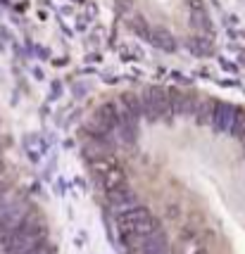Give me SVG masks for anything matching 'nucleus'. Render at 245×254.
Instances as JSON below:
<instances>
[{
  "label": "nucleus",
  "instance_id": "f257e3e1",
  "mask_svg": "<svg viewBox=\"0 0 245 254\" xmlns=\"http://www.w3.org/2000/svg\"><path fill=\"white\" fill-rule=\"evenodd\" d=\"M114 226H117V231H119L122 245L129 243V240H134V238H138V235H145V233L155 231V228H162L160 219H157L155 214H150V209L143 207L141 202L124 211H117V214H114Z\"/></svg>",
  "mask_w": 245,
  "mask_h": 254
},
{
  "label": "nucleus",
  "instance_id": "f03ea898",
  "mask_svg": "<svg viewBox=\"0 0 245 254\" xmlns=\"http://www.w3.org/2000/svg\"><path fill=\"white\" fill-rule=\"evenodd\" d=\"M236 114H238V107H236V105L224 102V100H214V102H210V122L207 124H210L217 133H229Z\"/></svg>",
  "mask_w": 245,
  "mask_h": 254
},
{
  "label": "nucleus",
  "instance_id": "7ed1b4c3",
  "mask_svg": "<svg viewBox=\"0 0 245 254\" xmlns=\"http://www.w3.org/2000/svg\"><path fill=\"white\" fill-rule=\"evenodd\" d=\"M107 202H110L112 211L117 214V211H124V209H129V207H134V204H138V195H136L134 190L126 188V183H124L117 190L107 192Z\"/></svg>",
  "mask_w": 245,
  "mask_h": 254
},
{
  "label": "nucleus",
  "instance_id": "20e7f679",
  "mask_svg": "<svg viewBox=\"0 0 245 254\" xmlns=\"http://www.w3.org/2000/svg\"><path fill=\"white\" fill-rule=\"evenodd\" d=\"M5 240H7V231H5V228H0V247L5 245Z\"/></svg>",
  "mask_w": 245,
  "mask_h": 254
}]
</instances>
